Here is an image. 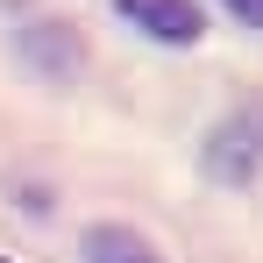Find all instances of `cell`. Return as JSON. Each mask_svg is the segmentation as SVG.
I'll use <instances>...</instances> for the list:
<instances>
[{
  "label": "cell",
  "instance_id": "1",
  "mask_svg": "<svg viewBox=\"0 0 263 263\" xmlns=\"http://www.w3.org/2000/svg\"><path fill=\"white\" fill-rule=\"evenodd\" d=\"M256 164H263V107H242L206 135V171L228 178V185H249Z\"/></svg>",
  "mask_w": 263,
  "mask_h": 263
},
{
  "label": "cell",
  "instance_id": "2",
  "mask_svg": "<svg viewBox=\"0 0 263 263\" xmlns=\"http://www.w3.org/2000/svg\"><path fill=\"white\" fill-rule=\"evenodd\" d=\"M114 7L128 14L142 36H157V43H199L206 36V22H199L192 0H114Z\"/></svg>",
  "mask_w": 263,
  "mask_h": 263
},
{
  "label": "cell",
  "instance_id": "3",
  "mask_svg": "<svg viewBox=\"0 0 263 263\" xmlns=\"http://www.w3.org/2000/svg\"><path fill=\"white\" fill-rule=\"evenodd\" d=\"M86 263H164L135 228H92L86 235Z\"/></svg>",
  "mask_w": 263,
  "mask_h": 263
},
{
  "label": "cell",
  "instance_id": "4",
  "mask_svg": "<svg viewBox=\"0 0 263 263\" xmlns=\"http://www.w3.org/2000/svg\"><path fill=\"white\" fill-rule=\"evenodd\" d=\"M228 7H235V14H242L249 29H263V0H228Z\"/></svg>",
  "mask_w": 263,
  "mask_h": 263
}]
</instances>
